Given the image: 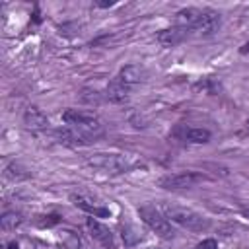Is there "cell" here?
Segmentation results:
<instances>
[{"label": "cell", "mask_w": 249, "mask_h": 249, "mask_svg": "<svg viewBox=\"0 0 249 249\" xmlns=\"http://www.w3.org/2000/svg\"><path fill=\"white\" fill-rule=\"evenodd\" d=\"M105 97L111 101V103H126L128 97H130V86H126L119 76L113 78L109 84H107V89H105Z\"/></svg>", "instance_id": "obj_10"}, {"label": "cell", "mask_w": 249, "mask_h": 249, "mask_svg": "<svg viewBox=\"0 0 249 249\" xmlns=\"http://www.w3.org/2000/svg\"><path fill=\"white\" fill-rule=\"evenodd\" d=\"M54 136L58 142H62L64 146H84V144H89V140H86L78 130L70 128V126H60L54 130Z\"/></svg>", "instance_id": "obj_15"}, {"label": "cell", "mask_w": 249, "mask_h": 249, "mask_svg": "<svg viewBox=\"0 0 249 249\" xmlns=\"http://www.w3.org/2000/svg\"><path fill=\"white\" fill-rule=\"evenodd\" d=\"M220 12L212 10V8H202V14H200V19L196 23V27L193 29L195 35H200V37H208V35H214L218 29H220Z\"/></svg>", "instance_id": "obj_6"}, {"label": "cell", "mask_w": 249, "mask_h": 249, "mask_svg": "<svg viewBox=\"0 0 249 249\" xmlns=\"http://www.w3.org/2000/svg\"><path fill=\"white\" fill-rule=\"evenodd\" d=\"M202 181H206V177L198 171H179V173H171V175L161 177L158 181V185L161 189H167V191H179V189H191Z\"/></svg>", "instance_id": "obj_4"}, {"label": "cell", "mask_w": 249, "mask_h": 249, "mask_svg": "<svg viewBox=\"0 0 249 249\" xmlns=\"http://www.w3.org/2000/svg\"><path fill=\"white\" fill-rule=\"evenodd\" d=\"M62 121L66 126L78 130L86 140H95L103 134V123L89 111H82V109H66L62 113Z\"/></svg>", "instance_id": "obj_1"}, {"label": "cell", "mask_w": 249, "mask_h": 249, "mask_svg": "<svg viewBox=\"0 0 249 249\" xmlns=\"http://www.w3.org/2000/svg\"><path fill=\"white\" fill-rule=\"evenodd\" d=\"M200 14H202L200 8H183V10H179L175 14V23L173 25L183 27V29H187V31L193 33V29L196 27V23L200 19Z\"/></svg>", "instance_id": "obj_12"}, {"label": "cell", "mask_w": 249, "mask_h": 249, "mask_svg": "<svg viewBox=\"0 0 249 249\" xmlns=\"http://www.w3.org/2000/svg\"><path fill=\"white\" fill-rule=\"evenodd\" d=\"M70 200L74 202V206L82 208V210L88 212V214H93V216H99V218H107V216H109V210H107V208L95 204V202H93L89 196H86V195H76V193H72V195H70Z\"/></svg>", "instance_id": "obj_14"}, {"label": "cell", "mask_w": 249, "mask_h": 249, "mask_svg": "<svg viewBox=\"0 0 249 249\" xmlns=\"http://www.w3.org/2000/svg\"><path fill=\"white\" fill-rule=\"evenodd\" d=\"M21 222H23V218H21V214H19V212H16V210L4 212V214H2V218H0L2 230H6V231H10V230H16V228H18Z\"/></svg>", "instance_id": "obj_16"}, {"label": "cell", "mask_w": 249, "mask_h": 249, "mask_svg": "<svg viewBox=\"0 0 249 249\" xmlns=\"http://www.w3.org/2000/svg\"><path fill=\"white\" fill-rule=\"evenodd\" d=\"M150 249H154V247H150Z\"/></svg>", "instance_id": "obj_25"}, {"label": "cell", "mask_w": 249, "mask_h": 249, "mask_svg": "<svg viewBox=\"0 0 249 249\" xmlns=\"http://www.w3.org/2000/svg\"><path fill=\"white\" fill-rule=\"evenodd\" d=\"M191 35V31H187V29H183V27H177V25H173V27H169V29H161L160 33H158V43L160 45H163V47H175V45H179V43H183L187 37Z\"/></svg>", "instance_id": "obj_11"}, {"label": "cell", "mask_w": 249, "mask_h": 249, "mask_svg": "<svg viewBox=\"0 0 249 249\" xmlns=\"http://www.w3.org/2000/svg\"><path fill=\"white\" fill-rule=\"evenodd\" d=\"M80 97H82V101L88 103V105H99V103H101V97H99V93H97L95 89H82Z\"/></svg>", "instance_id": "obj_19"}, {"label": "cell", "mask_w": 249, "mask_h": 249, "mask_svg": "<svg viewBox=\"0 0 249 249\" xmlns=\"http://www.w3.org/2000/svg\"><path fill=\"white\" fill-rule=\"evenodd\" d=\"M173 136H177L179 140L189 142V144H206V142L210 140L212 134H210V130H206V128L179 124V126L173 130Z\"/></svg>", "instance_id": "obj_7"}, {"label": "cell", "mask_w": 249, "mask_h": 249, "mask_svg": "<svg viewBox=\"0 0 249 249\" xmlns=\"http://www.w3.org/2000/svg\"><path fill=\"white\" fill-rule=\"evenodd\" d=\"M245 132H249V119L245 121Z\"/></svg>", "instance_id": "obj_24"}, {"label": "cell", "mask_w": 249, "mask_h": 249, "mask_svg": "<svg viewBox=\"0 0 249 249\" xmlns=\"http://www.w3.org/2000/svg\"><path fill=\"white\" fill-rule=\"evenodd\" d=\"M161 212L165 214V218L185 230H191V231H204L210 228V220L193 210V208H187V206H177V204H161Z\"/></svg>", "instance_id": "obj_2"}, {"label": "cell", "mask_w": 249, "mask_h": 249, "mask_svg": "<svg viewBox=\"0 0 249 249\" xmlns=\"http://www.w3.org/2000/svg\"><path fill=\"white\" fill-rule=\"evenodd\" d=\"M119 78H121L126 86H130V88H132V86H136V84L146 82L148 72H146V68H144V66H140V64H126V66H123V68H121Z\"/></svg>", "instance_id": "obj_13"}, {"label": "cell", "mask_w": 249, "mask_h": 249, "mask_svg": "<svg viewBox=\"0 0 249 249\" xmlns=\"http://www.w3.org/2000/svg\"><path fill=\"white\" fill-rule=\"evenodd\" d=\"M123 239L126 241V245H134L140 239V233L132 226H123Z\"/></svg>", "instance_id": "obj_20"}, {"label": "cell", "mask_w": 249, "mask_h": 249, "mask_svg": "<svg viewBox=\"0 0 249 249\" xmlns=\"http://www.w3.org/2000/svg\"><path fill=\"white\" fill-rule=\"evenodd\" d=\"M23 124L31 132H41V130H47L49 128V119H47V115L39 107L29 105L23 111Z\"/></svg>", "instance_id": "obj_9"}, {"label": "cell", "mask_w": 249, "mask_h": 249, "mask_svg": "<svg viewBox=\"0 0 249 249\" xmlns=\"http://www.w3.org/2000/svg\"><path fill=\"white\" fill-rule=\"evenodd\" d=\"M195 249H218V241H216L214 237H206V239H202Z\"/></svg>", "instance_id": "obj_21"}, {"label": "cell", "mask_w": 249, "mask_h": 249, "mask_svg": "<svg viewBox=\"0 0 249 249\" xmlns=\"http://www.w3.org/2000/svg\"><path fill=\"white\" fill-rule=\"evenodd\" d=\"M113 4H115V2L109 0V2H95L93 6H95V8H109V6H113Z\"/></svg>", "instance_id": "obj_22"}, {"label": "cell", "mask_w": 249, "mask_h": 249, "mask_svg": "<svg viewBox=\"0 0 249 249\" xmlns=\"http://www.w3.org/2000/svg\"><path fill=\"white\" fill-rule=\"evenodd\" d=\"M239 54H249V41L239 49Z\"/></svg>", "instance_id": "obj_23"}, {"label": "cell", "mask_w": 249, "mask_h": 249, "mask_svg": "<svg viewBox=\"0 0 249 249\" xmlns=\"http://www.w3.org/2000/svg\"><path fill=\"white\" fill-rule=\"evenodd\" d=\"M86 226H88V230H89V235H91L99 245H103V247H107V249H115L113 233H111V230H109L105 224H101V222L95 220V218H88Z\"/></svg>", "instance_id": "obj_8"}, {"label": "cell", "mask_w": 249, "mask_h": 249, "mask_svg": "<svg viewBox=\"0 0 249 249\" xmlns=\"http://www.w3.org/2000/svg\"><path fill=\"white\" fill-rule=\"evenodd\" d=\"M195 89H202V91H206V93H216V91L220 89V84H218L214 78H204V80H200V82L195 86Z\"/></svg>", "instance_id": "obj_18"}, {"label": "cell", "mask_w": 249, "mask_h": 249, "mask_svg": "<svg viewBox=\"0 0 249 249\" xmlns=\"http://www.w3.org/2000/svg\"><path fill=\"white\" fill-rule=\"evenodd\" d=\"M6 177H10V179H27L29 173H27L19 163H10V165L6 167Z\"/></svg>", "instance_id": "obj_17"}, {"label": "cell", "mask_w": 249, "mask_h": 249, "mask_svg": "<svg viewBox=\"0 0 249 249\" xmlns=\"http://www.w3.org/2000/svg\"><path fill=\"white\" fill-rule=\"evenodd\" d=\"M138 214H140V218H142V222L152 230V231H156V235H160V237H163V239H173L175 237V230H173V226H171V222L165 218V214L160 210V208H156L154 204H144V206H140L138 208Z\"/></svg>", "instance_id": "obj_3"}, {"label": "cell", "mask_w": 249, "mask_h": 249, "mask_svg": "<svg viewBox=\"0 0 249 249\" xmlns=\"http://www.w3.org/2000/svg\"><path fill=\"white\" fill-rule=\"evenodd\" d=\"M88 163L93 169L105 171V173H123L128 169V160L121 154H95L88 160Z\"/></svg>", "instance_id": "obj_5"}]
</instances>
